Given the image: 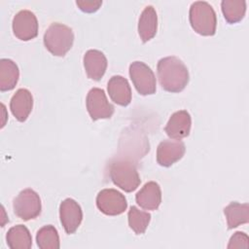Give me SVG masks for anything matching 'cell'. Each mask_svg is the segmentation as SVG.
<instances>
[{
	"instance_id": "11",
	"label": "cell",
	"mask_w": 249,
	"mask_h": 249,
	"mask_svg": "<svg viewBox=\"0 0 249 249\" xmlns=\"http://www.w3.org/2000/svg\"><path fill=\"white\" fill-rule=\"evenodd\" d=\"M185 150V144L181 140H162L157 148V161L161 166H171L183 158Z\"/></svg>"
},
{
	"instance_id": "5",
	"label": "cell",
	"mask_w": 249,
	"mask_h": 249,
	"mask_svg": "<svg viewBox=\"0 0 249 249\" xmlns=\"http://www.w3.org/2000/svg\"><path fill=\"white\" fill-rule=\"evenodd\" d=\"M15 214L23 221H29L38 217L42 210L41 198L32 189H24L13 201Z\"/></svg>"
},
{
	"instance_id": "25",
	"label": "cell",
	"mask_w": 249,
	"mask_h": 249,
	"mask_svg": "<svg viewBox=\"0 0 249 249\" xmlns=\"http://www.w3.org/2000/svg\"><path fill=\"white\" fill-rule=\"evenodd\" d=\"M77 6L86 13H93L96 12L100 6L102 5V1H92V0H83V1H76Z\"/></svg>"
},
{
	"instance_id": "9",
	"label": "cell",
	"mask_w": 249,
	"mask_h": 249,
	"mask_svg": "<svg viewBox=\"0 0 249 249\" xmlns=\"http://www.w3.org/2000/svg\"><path fill=\"white\" fill-rule=\"evenodd\" d=\"M15 36L21 41H29L38 35V20L35 14L29 10L17 13L12 22Z\"/></svg>"
},
{
	"instance_id": "17",
	"label": "cell",
	"mask_w": 249,
	"mask_h": 249,
	"mask_svg": "<svg viewBox=\"0 0 249 249\" xmlns=\"http://www.w3.org/2000/svg\"><path fill=\"white\" fill-rule=\"evenodd\" d=\"M158 30V16L155 8L146 6L142 11L138 20V34L143 43L155 37Z\"/></svg>"
},
{
	"instance_id": "22",
	"label": "cell",
	"mask_w": 249,
	"mask_h": 249,
	"mask_svg": "<svg viewBox=\"0 0 249 249\" xmlns=\"http://www.w3.org/2000/svg\"><path fill=\"white\" fill-rule=\"evenodd\" d=\"M36 241L41 249H58L59 235L57 230L52 225L42 227L36 233Z\"/></svg>"
},
{
	"instance_id": "2",
	"label": "cell",
	"mask_w": 249,
	"mask_h": 249,
	"mask_svg": "<svg viewBox=\"0 0 249 249\" xmlns=\"http://www.w3.org/2000/svg\"><path fill=\"white\" fill-rule=\"evenodd\" d=\"M109 176L117 187L126 193L135 191L141 182L135 164L126 158H117L111 160Z\"/></svg>"
},
{
	"instance_id": "16",
	"label": "cell",
	"mask_w": 249,
	"mask_h": 249,
	"mask_svg": "<svg viewBox=\"0 0 249 249\" xmlns=\"http://www.w3.org/2000/svg\"><path fill=\"white\" fill-rule=\"evenodd\" d=\"M137 204L145 210H156L161 202V191L157 182L146 183L135 196Z\"/></svg>"
},
{
	"instance_id": "3",
	"label": "cell",
	"mask_w": 249,
	"mask_h": 249,
	"mask_svg": "<svg viewBox=\"0 0 249 249\" xmlns=\"http://www.w3.org/2000/svg\"><path fill=\"white\" fill-rule=\"evenodd\" d=\"M189 19L193 29L202 36H212L216 32L217 17L213 7L205 1L192 3Z\"/></svg>"
},
{
	"instance_id": "13",
	"label": "cell",
	"mask_w": 249,
	"mask_h": 249,
	"mask_svg": "<svg viewBox=\"0 0 249 249\" xmlns=\"http://www.w3.org/2000/svg\"><path fill=\"white\" fill-rule=\"evenodd\" d=\"M33 108V96L26 89H18L11 98L10 109L18 122H24Z\"/></svg>"
},
{
	"instance_id": "4",
	"label": "cell",
	"mask_w": 249,
	"mask_h": 249,
	"mask_svg": "<svg viewBox=\"0 0 249 249\" xmlns=\"http://www.w3.org/2000/svg\"><path fill=\"white\" fill-rule=\"evenodd\" d=\"M43 40L45 47L52 54L64 56L73 46L74 34L69 26L53 22L45 31Z\"/></svg>"
},
{
	"instance_id": "12",
	"label": "cell",
	"mask_w": 249,
	"mask_h": 249,
	"mask_svg": "<svg viewBox=\"0 0 249 249\" xmlns=\"http://www.w3.org/2000/svg\"><path fill=\"white\" fill-rule=\"evenodd\" d=\"M192 126V118L186 110H179L171 115L164 131L170 139L180 140L190 134Z\"/></svg>"
},
{
	"instance_id": "14",
	"label": "cell",
	"mask_w": 249,
	"mask_h": 249,
	"mask_svg": "<svg viewBox=\"0 0 249 249\" xmlns=\"http://www.w3.org/2000/svg\"><path fill=\"white\" fill-rule=\"evenodd\" d=\"M84 67L88 77L93 81H99L105 74L107 58L98 50H89L84 54Z\"/></svg>"
},
{
	"instance_id": "10",
	"label": "cell",
	"mask_w": 249,
	"mask_h": 249,
	"mask_svg": "<svg viewBox=\"0 0 249 249\" xmlns=\"http://www.w3.org/2000/svg\"><path fill=\"white\" fill-rule=\"evenodd\" d=\"M59 218L66 233H74L83 220L80 204L73 198H65L59 205Z\"/></svg>"
},
{
	"instance_id": "6",
	"label": "cell",
	"mask_w": 249,
	"mask_h": 249,
	"mask_svg": "<svg viewBox=\"0 0 249 249\" xmlns=\"http://www.w3.org/2000/svg\"><path fill=\"white\" fill-rule=\"evenodd\" d=\"M129 77L138 93L154 94L157 90L156 77L153 70L142 61H134L129 65Z\"/></svg>"
},
{
	"instance_id": "18",
	"label": "cell",
	"mask_w": 249,
	"mask_h": 249,
	"mask_svg": "<svg viewBox=\"0 0 249 249\" xmlns=\"http://www.w3.org/2000/svg\"><path fill=\"white\" fill-rule=\"evenodd\" d=\"M19 78V70L15 61L10 58L0 59V90L13 89Z\"/></svg>"
},
{
	"instance_id": "19",
	"label": "cell",
	"mask_w": 249,
	"mask_h": 249,
	"mask_svg": "<svg viewBox=\"0 0 249 249\" xmlns=\"http://www.w3.org/2000/svg\"><path fill=\"white\" fill-rule=\"evenodd\" d=\"M224 214L227 218L228 229H234L249 222V205L248 203L232 201L224 208Z\"/></svg>"
},
{
	"instance_id": "24",
	"label": "cell",
	"mask_w": 249,
	"mask_h": 249,
	"mask_svg": "<svg viewBox=\"0 0 249 249\" xmlns=\"http://www.w3.org/2000/svg\"><path fill=\"white\" fill-rule=\"evenodd\" d=\"M231 248H248L249 247V237L245 232L236 231L230 238L229 244L227 246Z\"/></svg>"
},
{
	"instance_id": "7",
	"label": "cell",
	"mask_w": 249,
	"mask_h": 249,
	"mask_svg": "<svg viewBox=\"0 0 249 249\" xmlns=\"http://www.w3.org/2000/svg\"><path fill=\"white\" fill-rule=\"evenodd\" d=\"M87 110L91 120L109 119L114 114L115 108L108 101L105 91L99 88H92L87 94Z\"/></svg>"
},
{
	"instance_id": "20",
	"label": "cell",
	"mask_w": 249,
	"mask_h": 249,
	"mask_svg": "<svg viewBox=\"0 0 249 249\" xmlns=\"http://www.w3.org/2000/svg\"><path fill=\"white\" fill-rule=\"evenodd\" d=\"M6 241L11 249H29L32 246L31 233L23 225L12 227L6 234Z\"/></svg>"
},
{
	"instance_id": "1",
	"label": "cell",
	"mask_w": 249,
	"mask_h": 249,
	"mask_svg": "<svg viewBox=\"0 0 249 249\" xmlns=\"http://www.w3.org/2000/svg\"><path fill=\"white\" fill-rule=\"evenodd\" d=\"M157 73L160 85L169 92L182 91L189 83L187 66L176 56L162 57L158 61Z\"/></svg>"
},
{
	"instance_id": "8",
	"label": "cell",
	"mask_w": 249,
	"mask_h": 249,
	"mask_svg": "<svg viewBox=\"0 0 249 249\" xmlns=\"http://www.w3.org/2000/svg\"><path fill=\"white\" fill-rule=\"evenodd\" d=\"M96 206L105 215L117 216L127 208L124 196L115 189H103L96 196Z\"/></svg>"
},
{
	"instance_id": "21",
	"label": "cell",
	"mask_w": 249,
	"mask_h": 249,
	"mask_svg": "<svg viewBox=\"0 0 249 249\" xmlns=\"http://www.w3.org/2000/svg\"><path fill=\"white\" fill-rule=\"evenodd\" d=\"M221 9L227 22L233 24L244 18L246 2L244 0H223L221 2Z\"/></svg>"
},
{
	"instance_id": "15",
	"label": "cell",
	"mask_w": 249,
	"mask_h": 249,
	"mask_svg": "<svg viewBox=\"0 0 249 249\" xmlns=\"http://www.w3.org/2000/svg\"><path fill=\"white\" fill-rule=\"evenodd\" d=\"M107 90L112 101L121 106H127L131 101V89L125 78L115 75L107 84Z\"/></svg>"
},
{
	"instance_id": "23",
	"label": "cell",
	"mask_w": 249,
	"mask_h": 249,
	"mask_svg": "<svg viewBox=\"0 0 249 249\" xmlns=\"http://www.w3.org/2000/svg\"><path fill=\"white\" fill-rule=\"evenodd\" d=\"M127 218L129 228L136 234H142L145 232L151 221V214L138 209L136 206H131L128 210Z\"/></svg>"
}]
</instances>
